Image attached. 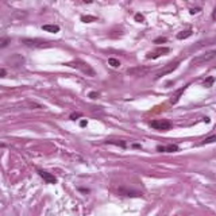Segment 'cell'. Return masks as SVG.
<instances>
[{
  "instance_id": "obj_12",
  "label": "cell",
  "mask_w": 216,
  "mask_h": 216,
  "mask_svg": "<svg viewBox=\"0 0 216 216\" xmlns=\"http://www.w3.org/2000/svg\"><path fill=\"white\" fill-rule=\"evenodd\" d=\"M24 61V58L19 54H14L11 58H8V62H11V66H18V65H22Z\"/></svg>"
},
{
  "instance_id": "obj_9",
  "label": "cell",
  "mask_w": 216,
  "mask_h": 216,
  "mask_svg": "<svg viewBox=\"0 0 216 216\" xmlns=\"http://www.w3.org/2000/svg\"><path fill=\"white\" fill-rule=\"evenodd\" d=\"M38 173H39V176H40V177H42L47 184H56V182H57V178L54 177L51 173L45 172V170H38Z\"/></svg>"
},
{
  "instance_id": "obj_14",
  "label": "cell",
  "mask_w": 216,
  "mask_h": 216,
  "mask_svg": "<svg viewBox=\"0 0 216 216\" xmlns=\"http://www.w3.org/2000/svg\"><path fill=\"white\" fill-rule=\"evenodd\" d=\"M43 31H47V32H58L59 31V26L58 24H43L42 26Z\"/></svg>"
},
{
  "instance_id": "obj_15",
  "label": "cell",
  "mask_w": 216,
  "mask_h": 216,
  "mask_svg": "<svg viewBox=\"0 0 216 216\" xmlns=\"http://www.w3.org/2000/svg\"><path fill=\"white\" fill-rule=\"evenodd\" d=\"M192 35V30H184V31L178 32L177 34V39H186V38H189Z\"/></svg>"
},
{
  "instance_id": "obj_29",
  "label": "cell",
  "mask_w": 216,
  "mask_h": 216,
  "mask_svg": "<svg viewBox=\"0 0 216 216\" xmlns=\"http://www.w3.org/2000/svg\"><path fill=\"white\" fill-rule=\"evenodd\" d=\"M80 124H81V127H85L86 126V120H81Z\"/></svg>"
},
{
  "instance_id": "obj_30",
  "label": "cell",
  "mask_w": 216,
  "mask_h": 216,
  "mask_svg": "<svg viewBox=\"0 0 216 216\" xmlns=\"http://www.w3.org/2000/svg\"><path fill=\"white\" fill-rule=\"evenodd\" d=\"M92 2H93V0H84V3H88V4H91Z\"/></svg>"
},
{
  "instance_id": "obj_8",
  "label": "cell",
  "mask_w": 216,
  "mask_h": 216,
  "mask_svg": "<svg viewBox=\"0 0 216 216\" xmlns=\"http://www.w3.org/2000/svg\"><path fill=\"white\" fill-rule=\"evenodd\" d=\"M169 51H170V49H169V47H158L157 50H154V51H151V53H148L146 57H147L148 59H150V58H151V59H154V58H158V57H159V56H162V54L169 53Z\"/></svg>"
},
{
  "instance_id": "obj_4",
  "label": "cell",
  "mask_w": 216,
  "mask_h": 216,
  "mask_svg": "<svg viewBox=\"0 0 216 216\" xmlns=\"http://www.w3.org/2000/svg\"><path fill=\"white\" fill-rule=\"evenodd\" d=\"M150 127H153L154 130H159V131H167V130L172 128V122L166 120V119H157V120H151Z\"/></svg>"
},
{
  "instance_id": "obj_22",
  "label": "cell",
  "mask_w": 216,
  "mask_h": 216,
  "mask_svg": "<svg viewBox=\"0 0 216 216\" xmlns=\"http://www.w3.org/2000/svg\"><path fill=\"white\" fill-rule=\"evenodd\" d=\"M81 116H82V113H81V112H74V113H72V115H70V119H73V120H74V119L81 118Z\"/></svg>"
},
{
  "instance_id": "obj_23",
  "label": "cell",
  "mask_w": 216,
  "mask_h": 216,
  "mask_svg": "<svg viewBox=\"0 0 216 216\" xmlns=\"http://www.w3.org/2000/svg\"><path fill=\"white\" fill-rule=\"evenodd\" d=\"M166 38L165 37H159V38H157L155 40H154V43H164V42H166Z\"/></svg>"
},
{
  "instance_id": "obj_26",
  "label": "cell",
  "mask_w": 216,
  "mask_h": 216,
  "mask_svg": "<svg viewBox=\"0 0 216 216\" xmlns=\"http://www.w3.org/2000/svg\"><path fill=\"white\" fill-rule=\"evenodd\" d=\"M212 19L213 20H216V7L213 8V11H212Z\"/></svg>"
},
{
  "instance_id": "obj_10",
  "label": "cell",
  "mask_w": 216,
  "mask_h": 216,
  "mask_svg": "<svg viewBox=\"0 0 216 216\" xmlns=\"http://www.w3.org/2000/svg\"><path fill=\"white\" fill-rule=\"evenodd\" d=\"M119 194H123V196H140L142 193H139L138 190L134 189H127V188H119L118 189Z\"/></svg>"
},
{
  "instance_id": "obj_18",
  "label": "cell",
  "mask_w": 216,
  "mask_h": 216,
  "mask_svg": "<svg viewBox=\"0 0 216 216\" xmlns=\"http://www.w3.org/2000/svg\"><path fill=\"white\" fill-rule=\"evenodd\" d=\"M212 142H216V135H212V136H209V138H205L200 145H208V143H212Z\"/></svg>"
},
{
  "instance_id": "obj_6",
  "label": "cell",
  "mask_w": 216,
  "mask_h": 216,
  "mask_svg": "<svg viewBox=\"0 0 216 216\" xmlns=\"http://www.w3.org/2000/svg\"><path fill=\"white\" fill-rule=\"evenodd\" d=\"M178 65H180V62H177V61H176V62H169L167 65H165V66L162 68V69L155 74V80H158V78L164 77V76H166V74H170V73H173V70L177 69Z\"/></svg>"
},
{
  "instance_id": "obj_17",
  "label": "cell",
  "mask_w": 216,
  "mask_h": 216,
  "mask_svg": "<svg viewBox=\"0 0 216 216\" xmlns=\"http://www.w3.org/2000/svg\"><path fill=\"white\" fill-rule=\"evenodd\" d=\"M108 65H111L112 68H119L120 66V62H119V59H116V58H110L108 59Z\"/></svg>"
},
{
  "instance_id": "obj_28",
  "label": "cell",
  "mask_w": 216,
  "mask_h": 216,
  "mask_svg": "<svg viewBox=\"0 0 216 216\" xmlns=\"http://www.w3.org/2000/svg\"><path fill=\"white\" fill-rule=\"evenodd\" d=\"M5 76V70L4 69H0V77H4Z\"/></svg>"
},
{
  "instance_id": "obj_19",
  "label": "cell",
  "mask_w": 216,
  "mask_h": 216,
  "mask_svg": "<svg viewBox=\"0 0 216 216\" xmlns=\"http://www.w3.org/2000/svg\"><path fill=\"white\" fill-rule=\"evenodd\" d=\"M81 20L82 22H85V23H91V22H94L96 20V18L94 16H81Z\"/></svg>"
},
{
  "instance_id": "obj_20",
  "label": "cell",
  "mask_w": 216,
  "mask_h": 216,
  "mask_svg": "<svg viewBox=\"0 0 216 216\" xmlns=\"http://www.w3.org/2000/svg\"><path fill=\"white\" fill-rule=\"evenodd\" d=\"M213 81H215V78H213V77H208L207 80L204 81V86H207V88H209V86L213 84Z\"/></svg>"
},
{
  "instance_id": "obj_3",
  "label": "cell",
  "mask_w": 216,
  "mask_h": 216,
  "mask_svg": "<svg viewBox=\"0 0 216 216\" xmlns=\"http://www.w3.org/2000/svg\"><path fill=\"white\" fill-rule=\"evenodd\" d=\"M215 57H216V50L207 51V53H204V54H200V56L194 57V58L192 59V65L197 66V65H201V64H204V62L211 61V59H213Z\"/></svg>"
},
{
  "instance_id": "obj_7",
  "label": "cell",
  "mask_w": 216,
  "mask_h": 216,
  "mask_svg": "<svg viewBox=\"0 0 216 216\" xmlns=\"http://www.w3.org/2000/svg\"><path fill=\"white\" fill-rule=\"evenodd\" d=\"M216 43V37H212V38H207V39H202L200 42H197V45H193L190 47V50H197V49H201L204 46H209V45H213Z\"/></svg>"
},
{
  "instance_id": "obj_24",
  "label": "cell",
  "mask_w": 216,
  "mask_h": 216,
  "mask_svg": "<svg viewBox=\"0 0 216 216\" xmlns=\"http://www.w3.org/2000/svg\"><path fill=\"white\" fill-rule=\"evenodd\" d=\"M135 20L136 22H143L145 20V18H143V15H140V14H136V15H135Z\"/></svg>"
},
{
  "instance_id": "obj_13",
  "label": "cell",
  "mask_w": 216,
  "mask_h": 216,
  "mask_svg": "<svg viewBox=\"0 0 216 216\" xmlns=\"http://www.w3.org/2000/svg\"><path fill=\"white\" fill-rule=\"evenodd\" d=\"M186 89V86H182V88H180V89H177L176 91V93L172 96V99H170V103L172 104H176V103H178V100L181 99V96H182V93H184V91Z\"/></svg>"
},
{
  "instance_id": "obj_25",
  "label": "cell",
  "mask_w": 216,
  "mask_h": 216,
  "mask_svg": "<svg viewBox=\"0 0 216 216\" xmlns=\"http://www.w3.org/2000/svg\"><path fill=\"white\" fill-rule=\"evenodd\" d=\"M89 97H91V99H97V97H99V92H91Z\"/></svg>"
},
{
  "instance_id": "obj_11",
  "label": "cell",
  "mask_w": 216,
  "mask_h": 216,
  "mask_svg": "<svg viewBox=\"0 0 216 216\" xmlns=\"http://www.w3.org/2000/svg\"><path fill=\"white\" fill-rule=\"evenodd\" d=\"M158 151H165V153H176L178 151V146L177 145H167V146H158L157 147Z\"/></svg>"
},
{
  "instance_id": "obj_21",
  "label": "cell",
  "mask_w": 216,
  "mask_h": 216,
  "mask_svg": "<svg viewBox=\"0 0 216 216\" xmlns=\"http://www.w3.org/2000/svg\"><path fill=\"white\" fill-rule=\"evenodd\" d=\"M107 143H113V145H120L122 147H126V143H124V142H116V140H107Z\"/></svg>"
},
{
  "instance_id": "obj_1",
  "label": "cell",
  "mask_w": 216,
  "mask_h": 216,
  "mask_svg": "<svg viewBox=\"0 0 216 216\" xmlns=\"http://www.w3.org/2000/svg\"><path fill=\"white\" fill-rule=\"evenodd\" d=\"M68 65H69V66L76 68V69H78V70H81L84 74L89 76V77H94V76H96V70H94L93 68L88 64V62H84V61H80V59H76V61H73V62H69Z\"/></svg>"
},
{
  "instance_id": "obj_27",
  "label": "cell",
  "mask_w": 216,
  "mask_h": 216,
  "mask_svg": "<svg viewBox=\"0 0 216 216\" xmlns=\"http://www.w3.org/2000/svg\"><path fill=\"white\" fill-rule=\"evenodd\" d=\"M199 11H200V8H192L190 14H196V12H199Z\"/></svg>"
},
{
  "instance_id": "obj_16",
  "label": "cell",
  "mask_w": 216,
  "mask_h": 216,
  "mask_svg": "<svg viewBox=\"0 0 216 216\" xmlns=\"http://www.w3.org/2000/svg\"><path fill=\"white\" fill-rule=\"evenodd\" d=\"M8 43H11V39L7 37H0V47H5L8 46Z\"/></svg>"
},
{
  "instance_id": "obj_5",
  "label": "cell",
  "mask_w": 216,
  "mask_h": 216,
  "mask_svg": "<svg viewBox=\"0 0 216 216\" xmlns=\"http://www.w3.org/2000/svg\"><path fill=\"white\" fill-rule=\"evenodd\" d=\"M150 70H151L150 66H143V65H140V66L128 68V69H127V74L135 76V77H143V76H146Z\"/></svg>"
},
{
  "instance_id": "obj_2",
  "label": "cell",
  "mask_w": 216,
  "mask_h": 216,
  "mask_svg": "<svg viewBox=\"0 0 216 216\" xmlns=\"http://www.w3.org/2000/svg\"><path fill=\"white\" fill-rule=\"evenodd\" d=\"M22 43L27 47H34V49H43V47H49L50 43L47 40H43V39H38V38H34V39H22Z\"/></svg>"
}]
</instances>
